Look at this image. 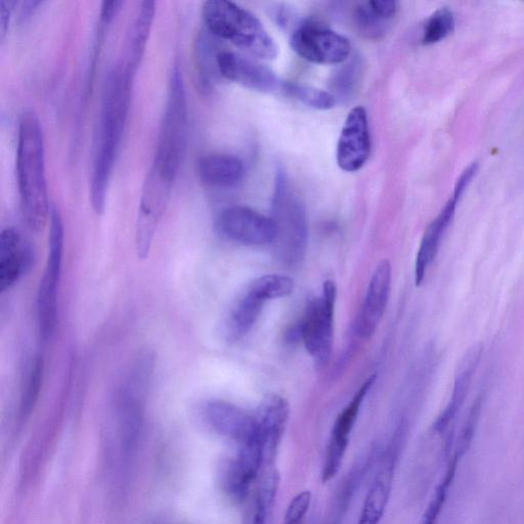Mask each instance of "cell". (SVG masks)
Instances as JSON below:
<instances>
[{
  "label": "cell",
  "instance_id": "6da1fadb",
  "mask_svg": "<svg viewBox=\"0 0 524 524\" xmlns=\"http://www.w3.org/2000/svg\"><path fill=\"white\" fill-rule=\"evenodd\" d=\"M135 74L136 71L123 61L109 72L105 82L91 185L92 205L97 214H103L105 210L109 183L128 118Z\"/></svg>",
  "mask_w": 524,
  "mask_h": 524
},
{
  "label": "cell",
  "instance_id": "7a4b0ae2",
  "mask_svg": "<svg viewBox=\"0 0 524 524\" xmlns=\"http://www.w3.org/2000/svg\"><path fill=\"white\" fill-rule=\"evenodd\" d=\"M16 164L24 220L30 230L40 232L50 222L52 206L46 174L45 138L38 116L30 110L19 120Z\"/></svg>",
  "mask_w": 524,
  "mask_h": 524
},
{
  "label": "cell",
  "instance_id": "3957f363",
  "mask_svg": "<svg viewBox=\"0 0 524 524\" xmlns=\"http://www.w3.org/2000/svg\"><path fill=\"white\" fill-rule=\"evenodd\" d=\"M185 80L179 65L170 75L168 97L163 113L151 171L168 183L176 181L183 163L189 128Z\"/></svg>",
  "mask_w": 524,
  "mask_h": 524
},
{
  "label": "cell",
  "instance_id": "277c9868",
  "mask_svg": "<svg viewBox=\"0 0 524 524\" xmlns=\"http://www.w3.org/2000/svg\"><path fill=\"white\" fill-rule=\"evenodd\" d=\"M202 16L208 32L227 40L261 60L277 58L279 48L264 25L252 13L226 0L203 4Z\"/></svg>",
  "mask_w": 524,
  "mask_h": 524
},
{
  "label": "cell",
  "instance_id": "5b68a950",
  "mask_svg": "<svg viewBox=\"0 0 524 524\" xmlns=\"http://www.w3.org/2000/svg\"><path fill=\"white\" fill-rule=\"evenodd\" d=\"M272 213L276 227L272 244L275 256L286 266H297L308 249V215L283 168H278L276 173Z\"/></svg>",
  "mask_w": 524,
  "mask_h": 524
},
{
  "label": "cell",
  "instance_id": "8992f818",
  "mask_svg": "<svg viewBox=\"0 0 524 524\" xmlns=\"http://www.w3.org/2000/svg\"><path fill=\"white\" fill-rule=\"evenodd\" d=\"M64 237L62 215L56 206H52L49 256L37 293L38 327L40 336L45 341L52 337L57 326L58 290L63 268Z\"/></svg>",
  "mask_w": 524,
  "mask_h": 524
},
{
  "label": "cell",
  "instance_id": "52a82bcc",
  "mask_svg": "<svg viewBox=\"0 0 524 524\" xmlns=\"http://www.w3.org/2000/svg\"><path fill=\"white\" fill-rule=\"evenodd\" d=\"M336 297L335 283L326 281L322 295L309 304L298 327L305 348L321 366L327 365L332 355Z\"/></svg>",
  "mask_w": 524,
  "mask_h": 524
},
{
  "label": "cell",
  "instance_id": "ba28073f",
  "mask_svg": "<svg viewBox=\"0 0 524 524\" xmlns=\"http://www.w3.org/2000/svg\"><path fill=\"white\" fill-rule=\"evenodd\" d=\"M290 46L302 59L320 65L342 64L352 52L347 38L314 24L298 27L290 37Z\"/></svg>",
  "mask_w": 524,
  "mask_h": 524
},
{
  "label": "cell",
  "instance_id": "9c48e42d",
  "mask_svg": "<svg viewBox=\"0 0 524 524\" xmlns=\"http://www.w3.org/2000/svg\"><path fill=\"white\" fill-rule=\"evenodd\" d=\"M477 163H471L458 179L453 195L438 216L428 225L422 237L415 264V282L420 286L428 269L438 255L444 236L454 220L458 202L477 171Z\"/></svg>",
  "mask_w": 524,
  "mask_h": 524
},
{
  "label": "cell",
  "instance_id": "30bf717a",
  "mask_svg": "<svg viewBox=\"0 0 524 524\" xmlns=\"http://www.w3.org/2000/svg\"><path fill=\"white\" fill-rule=\"evenodd\" d=\"M216 229L226 239L248 246L273 244L276 238L272 217L241 205L224 209L217 217Z\"/></svg>",
  "mask_w": 524,
  "mask_h": 524
},
{
  "label": "cell",
  "instance_id": "8fae6325",
  "mask_svg": "<svg viewBox=\"0 0 524 524\" xmlns=\"http://www.w3.org/2000/svg\"><path fill=\"white\" fill-rule=\"evenodd\" d=\"M371 376L359 388L351 403L338 415L331 431L322 467V482L327 484L333 479L342 463L349 445L352 431L358 420L362 405L375 382Z\"/></svg>",
  "mask_w": 524,
  "mask_h": 524
},
{
  "label": "cell",
  "instance_id": "7c38bea8",
  "mask_svg": "<svg viewBox=\"0 0 524 524\" xmlns=\"http://www.w3.org/2000/svg\"><path fill=\"white\" fill-rule=\"evenodd\" d=\"M172 185L150 170L143 190L136 230V249L140 259L149 257Z\"/></svg>",
  "mask_w": 524,
  "mask_h": 524
},
{
  "label": "cell",
  "instance_id": "4fadbf2b",
  "mask_svg": "<svg viewBox=\"0 0 524 524\" xmlns=\"http://www.w3.org/2000/svg\"><path fill=\"white\" fill-rule=\"evenodd\" d=\"M371 153L368 114L358 106L348 113L337 144L338 166L345 172H356L364 167Z\"/></svg>",
  "mask_w": 524,
  "mask_h": 524
},
{
  "label": "cell",
  "instance_id": "5bb4252c",
  "mask_svg": "<svg viewBox=\"0 0 524 524\" xmlns=\"http://www.w3.org/2000/svg\"><path fill=\"white\" fill-rule=\"evenodd\" d=\"M264 467V450L256 434L251 442L239 447L236 457L222 467L223 489L235 500L243 501Z\"/></svg>",
  "mask_w": 524,
  "mask_h": 524
},
{
  "label": "cell",
  "instance_id": "9a60e30c",
  "mask_svg": "<svg viewBox=\"0 0 524 524\" xmlns=\"http://www.w3.org/2000/svg\"><path fill=\"white\" fill-rule=\"evenodd\" d=\"M217 72L227 80L264 94L283 90L284 83L267 66L232 52H221L216 61Z\"/></svg>",
  "mask_w": 524,
  "mask_h": 524
},
{
  "label": "cell",
  "instance_id": "2e32d148",
  "mask_svg": "<svg viewBox=\"0 0 524 524\" xmlns=\"http://www.w3.org/2000/svg\"><path fill=\"white\" fill-rule=\"evenodd\" d=\"M289 405L278 395H270L258 406L254 415L258 439L264 450L265 467H273L289 418Z\"/></svg>",
  "mask_w": 524,
  "mask_h": 524
},
{
  "label": "cell",
  "instance_id": "e0dca14e",
  "mask_svg": "<svg viewBox=\"0 0 524 524\" xmlns=\"http://www.w3.org/2000/svg\"><path fill=\"white\" fill-rule=\"evenodd\" d=\"M390 262L383 260L376 268L356 323V333L369 339L377 330L386 311L391 287Z\"/></svg>",
  "mask_w": 524,
  "mask_h": 524
},
{
  "label": "cell",
  "instance_id": "ac0fdd59",
  "mask_svg": "<svg viewBox=\"0 0 524 524\" xmlns=\"http://www.w3.org/2000/svg\"><path fill=\"white\" fill-rule=\"evenodd\" d=\"M32 252L21 233L8 228L0 236V292L11 289L30 268Z\"/></svg>",
  "mask_w": 524,
  "mask_h": 524
},
{
  "label": "cell",
  "instance_id": "d6986e66",
  "mask_svg": "<svg viewBox=\"0 0 524 524\" xmlns=\"http://www.w3.org/2000/svg\"><path fill=\"white\" fill-rule=\"evenodd\" d=\"M205 415L210 425L238 446L251 442L256 436L254 416H250L235 405L214 401L207 405Z\"/></svg>",
  "mask_w": 524,
  "mask_h": 524
},
{
  "label": "cell",
  "instance_id": "ffe728a7",
  "mask_svg": "<svg viewBox=\"0 0 524 524\" xmlns=\"http://www.w3.org/2000/svg\"><path fill=\"white\" fill-rule=\"evenodd\" d=\"M197 172L207 187L229 189L236 187L244 178L243 162L228 154H210L199 159Z\"/></svg>",
  "mask_w": 524,
  "mask_h": 524
},
{
  "label": "cell",
  "instance_id": "44dd1931",
  "mask_svg": "<svg viewBox=\"0 0 524 524\" xmlns=\"http://www.w3.org/2000/svg\"><path fill=\"white\" fill-rule=\"evenodd\" d=\"M480 357H482V347L476 345L470 349L459 365L450 403L433 425L436 432H445L455 420L465 402Z\"/></svg>",
  "mask_w": 524,
  "mask_h": 524
},
{
  "label": "cell",
  "instance_id": "7402d4cb",
  "mask_svg": "<svg viewBox=\"0 0 524 524\" xmlns=\"http://www.w3.org/2000/svg\"><path fill=\"white\" fill-rule=\"evenodd\" d=\"M395 448L388 453L383 468L379 471L375 482L366 497L359 521L357 524H379L386 510L395 468Z\"/></svg>",
  "mask_w": 524,
  "mask_h": 524
},
{
  "label": "cell",
  "instance_id": "603a6c76",
  "mask_svg": "<svg viewBox=\"0 0 524 524\" xmlns=\"http://www.w3.org/2000/svg\"><path fill=\"white\" fill-rule=\"evenodd\" d=\"M265 303L247 289L235 303L226 320L224 326L226 338L230 341H238L247 335L256 323Z\"/></svg>",
  "mask_w": 524,
  "mask_h": 524
},
{
  "label": "cell",
  "instance_id": "cb8c5ba5",
  "mask_svg": "<svg viewBox=\"0 0 524 524\" xmlns=\"http://www.w3.org/2000/svg\"><path fill=\"white\" fill-rule=\"evenodd\" d=\"M156 4L151 0L142 3L138 16L128 34L126 45V62L134 70H138L144 57L149 34L155 18Z\"/></svg>",
  "mask_w": 524,
  "mask_h": 524
},
{
  "label": "cell",
  "instance_id": "d4e9b609",
  "mask_svg": "<svg viewBox=\"0 0 524 524\" xmlns=\"http://www.w3.org/2000/svg\"><path fill=\"white\" fill-rule=\"evenodd\" d=\"M279 488L276 472L261 476L249 524H268Z\"/></svg>",
  "mask_w": 524,
  "mask_h": 524
},
{
  "label": "cell",
  "instance_id": "484cf974",
  "mask_svg": "<svg viewBox=\"0 0 524 524\" xmlns=\"http://www.w3.org/2000/svg\"><path fill=\"white\" fill-rule=\"evenodd\" d=\"M283 91L305 106L316 110H331L337 104V100L333 94L316 89V87L310 85L285 82Z\"/></svg>",
  "mask_w": 524,
  "mask_h": 524
},
{
  "label": "cell",
  "instance_id": "4316f807",
  "mask_svg": "<svg viewBox=\"0 0 524 524\" xmlns=\"http://www.w3.org/2000/svg\"><path fill=\"white\" fill-rule=\"evenodd\" d=\"M455 25V15L450 8L444 7L435 11L425 23L421 39L423 45H434L445 39L454 31Z\"/></svg>",
  "mask_w": 524,
  "mask_h": 524
},
{
  "label": "cell",
  "instance_id": "83f0119b",
  "mask_svg": "<svg viewBox=\"0 0 524 524\" xmlns=\"http://www.w3.org/2000/svg\"><path fill=\"white\" fill-rule=\"evenodd\" d=\"M247 289L267 302L290 295L294 290V281L283 275H268L258 278Z\"/></svg>",
  "mask_w": 524,
  "mask_h": 524
},
{
  "label": "cell",
  "instance_id": "f1b7e54d",
  "mask_svg": "<svg viewBox=\"0 0 524 524\" xmlns=\"http://www.w3.org/2000/svg\"><path fill=\"white\" fill-rule=\"evenodd\" d=\"M459 459L457 457L450 463L444 478L441 483L436 487L434 494L419 522V524H436L440 518V515L444 509L449 494V489L453 483L455 472L457 469V463Z\"/></svg>",
  "mask_w": 524,
  "mask_h": 524
},
{
  "label": "cell",
  "instance_id": "f546056e",
  "mask_svg": "<svg viewBox=\"0 0 524 524\" xmlns=\"http://www.w3.org/2000/svg\"><path fill=\"white\" fill-rule=\"evenodd\" d=\"M355 22L359 31L369 38H380L386 34L392 21L383 17L371 4H360L355 10Z\"/></svg>",
  "mask_w": 524,
  "mask_h": 524
},
{
  "label": "cell",
  "instance_id": "4dcf8cb0",
  "mask_svg": "<svg viewBox=\"0 0 524 524\" xmlns=\"http://www.w3.org/2000/svg\"><path fill=\"white\" fill-rule=\"evenodd\" d=\"M360 65L358 61H353L348 65L343 66L335 73L331 82V89L333 96L336 98H344L351 96L356 89L359 81Z\"/></svg>",
  "mask_w": 524,
  "mask_h": 524
},
{
  "label": "cell",
  "instance_id": "1f68e13d",
  "mask_svg": "<svg viewBox=\"0 0 524 524\" xmlns=\"http://www.w3.org/2000/svg\"><path fill=\"white\" fill-rule=\"evenodd\" d=\"M42 374L43 363L42 360L37 358L32 364L23 392L21 403V415L24 418L28 417L31 414L38 400L40 387L42 383Z\"/></svg>",
  "mask_w": 524,
  "mask_h": 524
},
{
  "label": "cell",
  "instance_id": "d6a6232c",
  "mask_svg": "<svg viewBox=\"0 0 524 524\" xmlns=\"http://www.w3.org/2000/svg\"><path fill=\"white\" fill-rule=\"evenodd\" d=\"M483 403L484 396H478L477 399L474 401L473 405L471 406L468 416L462 426L455 454V456L459 459L468 451L471 445V442L474 438L475 429L480 417V413H482Z\"/></svg>",
  "mask_w": 524,
  "mask_h": 524
},
{
  "label": "cell",
  "instance_id": "836d02e7",
  "mask_svg": "<svg viewBox=\"0 0 524 524\" xmlns=\"http://www.w3.org/2000/svg\"><path fill=\"white\" fill-rule=\"evenodd\" d=\"M312 504V494L304 491L296 495L287 507L283 524H304Z\"/></svg>",
  "mask_w": 524,
  "mask_h": 524
},
{
  "label": "cell",
  "instance_id": "e575fe53",
  "mask_svg": "<svg viewBox=\"0 0 524 524\" xmlns=\"http://www.w3.org/2000/svg\"><path fill=\"white\" fill-rule=\"evenodd\" d=\"M16 6L17 2H12V0H2V2H0V36H2V39H4L7 34L10 20Z\"/></svg>",
  "mask_w": 524,
  "mask_h": 524
}]
</instances>
